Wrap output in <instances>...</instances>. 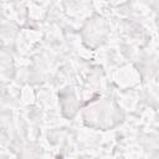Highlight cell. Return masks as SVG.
<instances>
[{
  "label": "cell",
  "instance_id": "obj_1",
  "mask_svg": "<svg viewBox=\"0 0 159 159\" xmlns=\"http://www.w3.org/2000/svg\"><path fill=\"white\" fill-rule=\"evenodd\" d=\"M55 159H63V155H62V154H57Z\"/></svg>",
  "mask_w": 159,
  "mask_h": 159
}]
</instances>
